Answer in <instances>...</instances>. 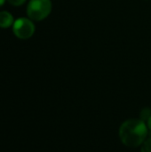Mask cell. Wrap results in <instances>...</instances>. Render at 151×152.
<instances>
[{"label": "cell", "mask_w": 151, "mask_h": 152, "mask_svg": "<svg viewBox=\"0 0 151 152\" xmlns=\"http://www.w3.org/2000/svg\"><path fill=\"white\" fill-rule=\"evenodd\" d=\"M148 126L144 121L139 119H129L122 124L119 129L121 142L128 147H138L142 145L148 135Z\"/></svg>", "instance_id": "6da1fadb"}, {"label": "cell", "mask_w": 151, "mask_h": 152, "mask_svg": "<svg viewBox=\"0 0 151 152\" xmlns=\"http://www.w3.org/2000/svg\"><path fill=\"white\" fill-rule=\"evenodd\" d=\"M52 12L51 0H30L27 6L28 18L35 21L45 19Z\"/></svg>", "instance_id": "7a4b0ae2"}, {"label": "cell", "mask_w": 151, "mask_h": 152, "mask_svg": "<svg viewBox=\"0 0 151 152\" xmlns=\"http://www.w3.org/2000/svg\"><path fill=\"white\" fill-rule=\"evenodd\" d=\"M12 31L20 39H28L35 33V25L29 18H19L12 24Z\"/></svg>", "instance_id": "3957f363"}, {"label": "cell", "mask_w": 151, "mask_h": 152, "mask_svg": "<svg viewBox=\"0 0 151 152\" xmlns=\"http://www.w3.org/2000/svg\"><path fill=\"white\" fill-rule=\"evenodd\" d=\"M14 22V19L12 15L6 11L0 12V28H7L12 26Z\"/></svg>", "instance_id": "277c9868"}, {"label": "cell", "mask_w": 151, "mask_h": 152, "mask_svg": "<svg viewBox=\"0 0 151 152\" xmlns=\"http://www.w3.org/2000/svg\"><path fill=\"white\" fill-rule=\"evenodd\" d=\"M151 117V110L150 109H144L142 110V113H141V118H142V120L144 121V120H148Z\"/></svg>", "instance_id": "5b68a950"}, {"label": "cell", "mask_w": 151, "mask_h": 152, "mask_svg": "<svg viewBox=\"0 0 151 152\" xmlns=\"http://www.w3.org/2000/svg\"><path fill=\"white\" fill-rule=\"evenodd\" d=\"M142 152H151V138L148 139L147 141H145L143 142Z\"/></svg>", "instance_id": "8992f818"}, {"label": "cell", "mask_w": 151, "mask_h": 152, "mask_svg": "<svg viewBox=\"0 0 151 152\" xmlns=\"http://www.w3.org/2000/svg\"><path fill=\"white\" fill-rule=\"evenodd\" d=\"M7 1L9 4H11L13 6H20L26 2V0H7Z\"/></svg>", "instance_id": "52a82bcc"}, {"label": "cell", "mask_w": 151, "mask_h": 152, "mask_svg": "<svg viewBox=\"0 0 151 152\" xmlns=\"http://www.w3.org/2000/svg\"><path fill=\"white\" fill-rule=\"evenodd\" d=\"M148 126V129L151 132V117L148 119V126Z\"/></svg>", "instance_id": "ba28073f"}, {"label": "cell", "mask_w": 151, "mask_h": 152, "mask_svg": "<svg viewBox=\"0 0 151 152\" xmlns=\"http://www.w3.org/2000/svg\"><path fill=\"white\" fill-rule=\"evenodd\" d=\"M7 0H0V7H2Z\"/></svg>", "instance_id": "9c48e42d"}]
</instances>
